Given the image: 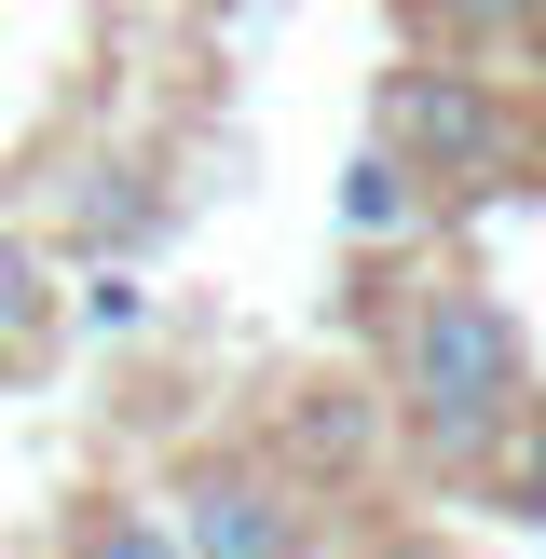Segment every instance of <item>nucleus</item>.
Instances as JSON below:
<instances>
[{
  "label": "nucleus",
  "instance_id": "obj_1",
  "mask_svg": "<svg viewBox=\"0 0 546 559\" xmlns=\"http://www.w3.org/2000/svg\"><path fill=\"white\" fill-rule=\"evenodd\" d=\"M533 396H546L533 342L478 273H437V287H410L382 314V424L424 451V478H491V451H506V424Z\"/></svg>",
  "mask_w": 546,
  "mask_h": 559
},
{
  "label": "nucleus",
  "instance_id": "obj_2",
  "mask_svg": "<svg viewBox=\"0 0 546 559\" xmlns=\"http://www.w3.org/2000/svg\"><path fill=\"white\" fill-rule=\"evenodd\" d=\"M369 136L424 178V205H451V191H519V96L491 69H464V55H410V69H382Z\"/></svg>",
  "mask_w": 546,
  "mask_h": 559
},
{
  "label": "nucleus",
  "instance_id": "obj_3",
  "mask_svg": "<svg viewBox=\"0 0 546 559\" xmlns=\"http://www.w3.org/2000/svg\"><path fill=\"white\" fill-rule=\"evenodd\" d=\"M164 533H178V559H314V491L260 451H205L164 491Z\"/></svg>",
  "mask_w": 546,
  "mask_h": 559
},
{
  "label": "nucleus",
  "instance_id": "obj_4",
  "mask_svg": "<svg viewBox=\"0 0 546 559\" xmlns=\"http://www.w3.org/2000/svg\"><path fill=\"white\" fill-rule=\"evenodd\" d=\"M369 451H382V396H369V382H300V396H287V451H273V464H287L300 491L355 478Z\"/></svg>",
  "mask_w": 546,
  "mask_h": 559
},
{
  "label": "nucleus",
  "instance_id": "obj_5",
  "mask_svg": "<svg viewBox=\"0 0 546 559\" xmlns=\"http://www.w3.org/2000/svg\"><path fill=\"white\" fill-rule=\"evenodd\" d=\"M41 355H55V260L41 233L0 218V369H41Z\"/></svg>",
  "mask_w": 546,
  "mask_h": 559
},
{
  "label": "nucleus",
  "instance_id": "obj_6",
  "mask_svg": "<svg viewBox=\"0 0 546 559\" xmlns=\"http://www.w3.org/2000/svg\"><path fill=\"white\" fill-rule=\"evenodd\" d=\"M69 233H82V246H151V233H164V191H151V164H82V191H69Z\"/></svg>",
  "mask_w": 546,
  "mask_h": 559
},
{
  "label": "nucleus",
  "instance_id": "obj_7",
  "mask_svg": "<svg viewBox=\"0 0 546 559\" xmlns=\"http://www.w3.org/2000/svg\"><path fill=\"white\" fill-rule=\"evenodd\" d=\"M55 559H178V533H164V506H136V491H82Z\"/></svg>",
  "mask_w": 546,
  "mask_h": 559
},
{
  "label": "nucleus",
  "instance_id": "obj_8",
  "mask_svg": "<svg viewBox=\"0 0 546 559\" xmlns=\"http://www.w3.org/2000/svg\"><path fill=\"white\" fill-rule=\"evenodd\" d=\"M437 55H478V41H546V0H396Z\"/></svg>",
  "mask_w": 546,
  "mask_h": 559
},
{
  "label": "nucleus",
  "instance_id": "obj_9",
  "mask_svg": "<svg viewBox=\"0 0 546 559\" xmlns=\"http://www.w3.org/2000/svg\"><path fill=\"white\" fill-rule=\"evenodd\" d=\"M410 218H424V178H410V164L369 136V151H355V178H342V233L382 246V233H410Z\"/></svg>",
  "mask_w": 546,
  "mask_h": 559
},
{
  "label": "nucleus",
  "instance_id": "obj_10",
  "mask_svg": "<svg viewBox=\"0 0 546 559\" xmlns=\"http://www.w3.org/2000/svg\"><path fill=\"white\" fill-rule=\"evenodd\" d=\"M491 478H506V506H519V519H546V396H533V409L506 424V451H491Z\"/></svg>",
  "mask_w": 546,
  "mask_h": 559
},
{
  "label": "nucleus",
  "instance_id": "obj_11",
  "mask_svg": "<svg viewBox=\"0 0 546 559\" xmlns=\"http://www.w3.org/2000/svg\"><path fill=\"white\" fill-rule=\"evenodd\" d=\"M369 559H451V546H437V533H382Z\"/></svg>",
  "mask_w": 546,
  "mask_h": 559
}]
</instances>
